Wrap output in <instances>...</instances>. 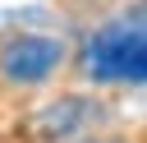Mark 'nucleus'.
Wrapping results in <instances>:
<instances>
[{
    "mask_svg": "<svg viewBox=\"0 0 147 143\" xmlns=\"http://www.w3.org/2000/svg\"><path fill=\"white\" fill-rule=\"evenodd\" d=\"M87 74L101 83H142L147 78V37L142 18H115L101 32H92L87 51Z\"/></svg>",
    "mask_w": 147,
    "mask_h": 143,
    "instance_id": "1",
    "label": "nucleus"
},
{
    "mask_svg": "<svg viewBox=\"0 0 147 143\" xmlns=\"http://www.w3.org/2000/svg\"><path fill=\"white\" fill-rule=\"evenodd\" d=\"M60 60H64V46H60L55 37H18V42L5 46L0 69H5V78H14V83H41Z\"/></svg>",
    "mask_w": 147,
    "mask_h": 143,
    "instance_id": "2",
    "label": "nucleus"
},
{
    "mask_svg": "<svg viewBox=\"0 0 147 143\" xmlns=\"http://www.w3.org/2000/svg\"><path fill=\"white\" fill-rule=\"evenodd\" d=\"M83 115H87V101L69 97V101H60V106H51V111H46V134H64V129H74Z\"/></svg>",
    "mask_w": 147,
    "mask_h": 143,
    "instance_id": "3",
    "label": "nucleus"
}]
</instances>
